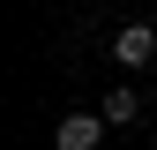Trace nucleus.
<instances>
[{
  "mask_svg": "<svg viewBox=\"0 0 157 150\" xmlns=\"http://www.w3.org/2000/svg\"><path fill=\"white\" fill-rule=\"evenodd\" d=\"M105 112H67V120L60 128H52V150H97V143H105Z\"/></svg>",
  "mask_w": 157,
  "mask_h": 150,
  "instance_id": "nucleus-1",
  "label": "nucleus"
},
{
  "mask_svg": "<svg viewBox=\"0 0 157 150\" xmlns=\"http://www.w3.org/2000/svg\"><path fill=\"white\" fill-rule=\"evenodd\" d=\"M112 60H120V68H150L157 60V30L150 23H127L120 38H112Z\"/></svg>",
  "mask_w": 157,
  "mask_h": 150,
  "instance_id": "nucleus-2",
  "label": "nucleus"
},
{
  "mask_svg": "<svg viewBox=\"0 0 157 150\" xmlns=\"http://www.w3.org/2000/svg\"><path fill=\"white\" fill-rule=\"evenodd\" d=\"M135 112H142V98H135L127 83H112V90H105V120H112V128H127Z\"/></svg>",
  "mask_w": 157,
  "mask_h": 150,
  "instance_id": "nucleus-3",
  "label": "nucleus"
}]
</instances>
